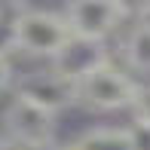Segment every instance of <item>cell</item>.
Listing matches in <instances>:
<instances>
[{"instance_id": "11", "label": "cell", "mask_w": 150, "mask_h": 150, "mask_svg": "<svg viewBox=\"0 0 150 150\" xmlns=\"http://www.w3.org/2000/svg\"><path fill=\"white\" fill-rule=\"evenodd\" d=\"M16 83V71H12V58L0 55V92H6L9 86Z\"/></svg>"}, {"instance_id": "10", "label": "cell", "mask_w": 150, "mask_h": 150, "mask_svg": "<svg viewBox=\"0 0 150 150\" xmlns=\"http://www.w3.org/2000/svg\"><path fill=\"white\" fill-rule=\"evenodd\" d=\"M0 55H16V25H12V16L3 9H0Z\"/></svg>"}, {"instance_id": "5", "label": "cell", "mask_w": 150, "mask_h": 150, "mask_svg": "<svg viewBox=\"0 0 150 150\" xmlns=\"http://www.w3.org/2000/svg\"><path fill=\"white\" fill-rule=\"evenodd\" d=\"M16 92L22 95V98L34 101V104L46 107L49 113H58L67 110V107L77 104V83H71L67 77H61V74H55L49 64L43 67V71H31L25 74L22 80H16Z\"/></svg>"}, {"instance_id": "7", "label": "cell", "mask_w": 150, "mask_h": 150, "mask_svg": "<svg viewBox=\"0 0 150 150\" xmlns=\"http://www.w3.org/2000/svg\"><path fill=\"white\" fill-rule=\"evenodd\" d=\"M64 150H135V138L129 126H92L71 138Z\"/></svg>"}, {"instance_id": "8", "label": "cell", "mask_w": 150, "mask_h": 150, "mask_svg": "<svg viewBox=\"0 0 150 150\" xmlns=\"http://www.w3.org/2000/svg\"><path fill=\"white\" fill-rule=\"evenodd\" d=\"M122 61L126 71L150 77V22H135L122 37Z\"/></svg>"}, {"instance_id": "2", "label": "cell", "mask_w": 150, "mask_h": 150, "mask_svg": "<svg viewBox=\"0 0 150 150\" xmlns=\"http://www.w3.org/2000/svg\"><path fill=\"white\" fill-rule=\"evenodd\" d=\"M16 25V52L40 61H49L71 37L64 16L49 9H18L12 12Z\"/></svg>"}, {"instance_id": "15", "label": "cell", "mask_w": 150, "mask_h": 150, "mask_svg": "<svg viewBox=\"0 0 150 150\" xmlns=\"http://www.w3.org/2000/svg\"><path fill=\"white\" fill-rule=\"evenodd\" d=\"M138 18H141V22H150V0H147L144 9H141V16H138Z\"/></svg>"}, {"instance_id": "6", "label": "cell", "mask_w": 150, "mask_h": 150, "mask_svg": "<svg viewBox=\"0 0 150 150\" xmlns=\"http://www.w3.org/2000/svg\"><path fill=\"white\" fill-rule=\"evenodd\" d=\"M104 61H110V49H107V40H89V37H77L71 34L67 43L52 55L46 64L55 74L67 77L71 83L83 80L86 74H92L95 67H101Z\"/></svg>"}, {"instance_id": "13", "label": "cell", "mask_w": 150, "mask_h": 150, "mask_svg": "<svg viewBox=\"0 0 150 150\" xmlns=\"http://www.w3.org/2000/svg\"><path fill=\"white\" fill-rule=\"evenodd\" d=\"M18 150H64V144H58V141H49V144H37V147H18Z\"/></svg>"}, {"instance_id": "14", "label": "cell", "mask_w": 150, "mask_h": 150, "mask_svg": "<svg viewBox=\"0 0 150 150\" xmlns=\"http://www.w3.org/2000/svg\"><path fill=\"white\" fill-rule=\"evenodd\" d=\"M0 150H18V147L12 144V141L6 138V135H0Z\"/></svg>"}, {"instance_id": "12", "label": "cell", "mask_w": 150, "mask_h": 150, "mask_svg": "<svg viewBox=\"0 0 150 150\" xmlns=\"http://www.w3.org/2000/svg\"><path fill=\"white\" fill-rule=\"evenodd\" d=\"M132 129V138H135V150H150V126H129Z\"/></svg>"}, {"instance_id": "3", "label": "cell", "mask_w": 150, "mask_h": 150, "mask_svg": "<svg viewBox=\"0 0 150 150\" xmlns=\"http://www.w3.org/2000/svg\"><path fill=\"white\" fill-rule=\"evenodd\" d=\"M55 120H58L55 113H49L46 107L22 98L18 92H12V98L6 101L3 113H0L3 135L16 147H37V144L55 141V129H58Z\"/></svg>"}, {"instance_id": "9", "label": "cell", "mask_w": 150, "mask_h": 150, "mask_svg": "<svg viewBox=\"0 0 150 150\" xmlns=\"http://www.w3.org/2000/svg\"><path fill=\"white\" fill-rule=\"evenodd\" d=\"M129 113H132L135 126H150V83H138V92H135Z\"/></svg>"}, {"instance_id": "1", "label": "cell", "mask_w": 150, "mask_h": 150, "mask_svg": "<svg viewBox=\"0 0 150 150\" xmlns=\"http://www.w3.org/2000/svg\"><path fill=\"white\" fill-rule=\"evenodd\" d=\"M135 92H138V80L113 58L95 67L92 74H86L83 80H77V104L89 107L95 113L129 110L135 101Z\"/></svg>"}, {"instance_id": "4", "label": "cell", "mask_w": 150, "mask_h": 150, "mask_svg": "<svg viewBox=\"0 0 150 150\" xmlns=\"http://www.w3.org/2000/svg\"><path fill=\"white\" fill-rule=\"evenodd\" d=\"M61 16L71 34L89 40H110L129 18L120 0H67Z\"/></svg>"}]
</instances>
